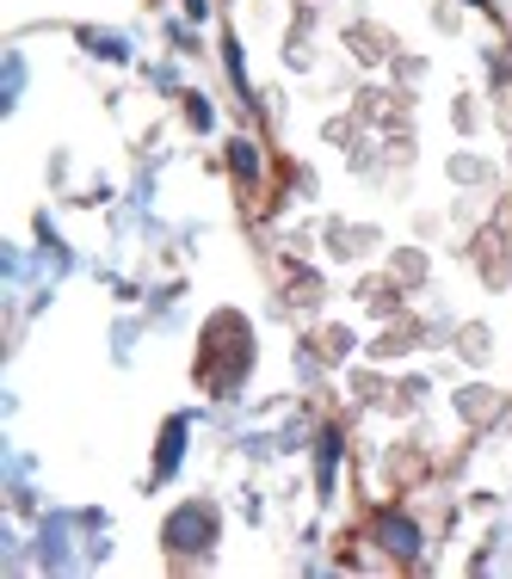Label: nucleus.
<instances>
[{
  "label": "nucleus",
  "mask_w": 512,
  "mask_h": 579,
  "mask_svg": "<svg viewBox=\"0 0 512 579\" xmlns=\"http://www.w3.org/2000/svg\"><path fill=\"white\" fill-rule=\"evenodd\" d=\"M470 7H475V0H470Z\"/></svg>",
  "instance_id": "0eeeda50"
},
{
  "label": "nucleus",
  "mask_w": 512,
  "mask_h": 579,
  "mask_svg": "<svg viewBox=\"0 0 512 579\" xmlns=\"http://www.w3.org/2000/svg\"><path fill=\"white\" fill-rule=\"evenodd\" d=\"M19 87H26V62H19V56H7V106L19 99Z\"/></svg>",
  "instance_id": "423d86ee"
},
{
  "label": "nucleus",
  "mask_w": 512,
  "mask_h": 579,
  "mask_svg": "<svg viewBox=\"0 0 512 579\" xmlns=\"http://www.w3.org/2000/svg\"><path fill=\"white\" fill-rule=\"evenodd\" d=\"M334 462H339V438L327 432V438H322V488L334 481Z\"/></svg>",
  "instance_id": "39448f33"
},
{
  "label": "nucleus",
  "mask_w": 512,
  "mask_h": 579,
  "mask_svg": "<svg viewBox=\"0 0 512 579\" xmlns=\"http://www.w3.org/2000/svg\"><path fill=\"white\" fill-rule=\"evenodd\" d=\"M210 537H216V512H210V506H179V512L167 518V530H161V542H167V549H179V555L210 549Z\"/></svg>",
  "instance_id": "f257e3e1"
},
{
  "label": "nucleus",
  "mask_w": 512,
  "mask_h": 579,
  "mask_svg": "<svg viewBox=\"0 0 512 579\" xmlns=\"http://www.w3.org/2000/svg\"><path fill=\"white\" fill-rule=\"evenodd\" d=\"M229 167L242 173V179H259V155H254V143H229Z\"/></svg>",
  "instance_id": "7ed1b4c3"
},
{
  "label": "nucleus",
  "mask_w": 512,
  "mask_h": 579,
  "mask_svg": "<svg viewBox=\"0 0 512 579\" xmlns=\"http://www.w3.org/2000/svg\"><path fill=\"white\" fill-rule=\"evenodd\" d=\"M371 537H377L383 555H395V561H414V555H420V530L407 524V518H395V512H383Z\"/></svg>",
  "instance_id": "f03ea898"
},
{
  "label": "nucleus",
  "mask_w": 512,
  "mask_h": 579,
  "mask_svg": "<svg viewBox=\"0 0 512 579\" xmlns=\"http://www.w3.org/2000/svg\"><path fill=\"white\" fill-rule=\"evenodd\" d=\"M179 438H186V420H174V425H167V444H161V474H174V469H179Z\"/></svg>",
  "instance_id": "20e7f679"
}]
</instances>
